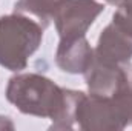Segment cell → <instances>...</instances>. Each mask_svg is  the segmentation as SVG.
Segmentation results:
<instances>
[{
  "mask_svg": "<svg viewBox=\"0 0 132 131\" xmlns=\"http://www.w3.org/2000/svg\"><path fill=\"white\" fill-rule=\"evenodd\" d=\"M68 90L59 86L51 79L25 72L9 79L6 86V99L20 113L48 117L52 122L59 119L65 106Z\"/></svg>",
  "mask_w": 132,
  "mask_h": 131,
  "instance_id": "cell-1",
  "label": "cell"
},
{
  "mask_svg": "<svg viewBox=\"0 0 132 131\" xmlns=\"http://www.w3.org/2000/svg\"><path fill=\"white\" fill-rule=\"evenodd\" d=\"M45 26L23 12L0 17V66L22 71L38 49Z\"/></svg>",
  "mask_w": 132,
  "mask_h": 131,
  "instance_id": "cell-2",
  "label": "cell"
},
{
  "mask_svg": "<svg viewBox=\"0 0 132 131\" xmlns=\"http://www.w3.org/2000/svg\"><path fill=\"white\" fill-rule=\"evenodd\" d=\"M75 125L83 131H121L131 125V119L125 105L115 96L83 94L77 108Z\"/></svg>",
  "mask_w": 132,
  "mask_h": 131,
  "instance_id": "cell-3",
  "label": "cell"
},
{
  "mask_svg": "<svg viewBox=\"0 0 132 131\" xmlns=\"http://www.w3.org/2000/svg\"><path fill=\"white\" fill-rule=\"evenodd\" d=\"M104 6L97 0H66L54 16L60 39L83 37Z\"/></svg>",
  "mask_w": 132,
  "mask_h": 131,
  "instance_id": "cell-4",
  "label": "cell"
},
{
  "mask_svg": "<svg viewBox=\"0 0 132 131\" xmlns=\"http://www.w3.org/2000/svg\"><path fill=\"white\" fill-rule=\"evenodd\" d=\"M94 59L108 65H128L132 59V35L115 22L109 23L100 34Z\"/></svg>",
  "mask_w": 132,
  "mask_h": 131,
  "instance_id": "cell-5",
  "label": "cell"
},
{
  "mask_svg": "<svg viewBox=\"0 0 132 131\" xmlns=\"http://www.w3.org/2000/svg\"><path fill=\"white\" fill-rule=\"evenodd\" d=\"M128 76V66L108 65L92 59V63L85 71V80L89 94L97 96H114L125 83Z\"/></svg>",
  "mask_w": 132,
  "mask_h": 131,
  "instance_id": "cell-6",
  "label": "cell"
},
{
  "mask_svg": "<svg viewBox=\"0 0 132 131\" xmlns=\"http://www.w3.org/2000/svg\"><path fill=\"white\" fill-rule=\"evenodd\" d=\"M94 59V49L91 48L86 37L75 39H60L55 63L57 66L69 74H85Z\"/></svg>",
  "mask_w": 132,
  "mask_h": 131,
  "instance_id": "cell-7",
  "label": "cell"
},
{
  "mask_svg": "<svg viewBox=\"0 0 132 131\" xmlns=\"http://www.w3.org/2000/svg\"><path fill=\"white\" fill-rule=\"evenodd\" d=\"M65 2L66 0H19L15 3V12L32 14L43 22V26H48Z\"/></svg>",
  "mask_w": 132,
  "mask_h": 131,
  "instance_id": "cell-8",
  "label": "cell"
},
{
  "mask_svg": "<svg viewBox=\"0 0 132 131\" xmlns=\"http://www.w3.org/2000/svg\"><path fill=\"white\" fill-rule=\"evenodd\" d=\"M112 22H115L120 28L132 35V0H121Z\"/></svg>",
  "mask_w": 132,
  "mask_h": 131,
  "instance_id": "cell-9",
  "label": "cell"
},
{
  "mask_svg": "<svg viewBox=\"0 0 132 131\" xmlns=\"http://www.w3.org/2000/svg\"><path fill=\"white\" fill-rule=\"evenodd\" d=\"M114 96H117L121 100V103L126 106V110L129 113V117H131V123H132V68H128L126 80H125L123 86Z\"/></svg>",
  "mask_w": 132,
  "mask_h": 131,
  "instance_id": "cell-10",
  "label": "cell"
},
{
  "mask_svg": "<svg viewBox=\"0 0 132 131\" xmlns=\"http://www.w3.org/2000/svg\"><path fill=\"white\" fill-rule=\"evenodd\" d=\"M5 128L12 130L14 125H12V122L9 120V117H3V116H0V130H5Z\"/></svg>",
  "mask_w": 132,
  "mask_h": 131,
  "instance_id": "cell-11",
  "label": "cell"
},
{
  "mask_svg": "<svg viewBox=\"0 0 132 131\" xmlns=\"http://www.w3.org/2000/svg\"><path fill=\"white\" fill-rule=\"evenodd\" d=\"M103 2H106V3H109V5H120L121 3V0H103Z\"/></svg>",
  "mask_w": 132,
  "mask_h": 131,
  "instance_id": "cell-12",
  "label": "cell"
}]
</instances>
